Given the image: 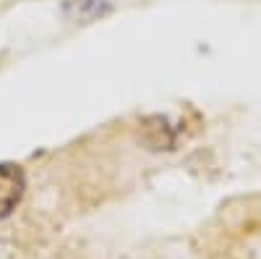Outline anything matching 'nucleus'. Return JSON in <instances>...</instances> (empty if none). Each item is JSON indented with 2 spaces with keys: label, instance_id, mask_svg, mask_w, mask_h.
<instances>
[{
  "label": "nucleus",
  "instance_id": "1",
  "mask_svg": "<svg viewBox=\"0 0 261 259\" xmlns=\"http://www.w3.org/2000/svg\"><path fill=\"white\" fill-rule=\"evenodd\" d=\"M24 189H27L24 170L13 162H0V220L16 209V204L24 197Z\"/></svg>",
  "mask_w": 261,
  "mask_h": 259
},
{
  "label": "nucleus",
  "instance_id": "2",
  "mask_svg": "<svg viewBox=\"0 0 261 259\" xmlns=\"http://www.w3.org/2000/svg\"><path fill=\"white\" fill-rule=\"evenodd\" d=\"M110 8H113V0H65L63 3V13L71 21H81V24L110 13Z\"/></svg>",
  "mask_w": 261,
  "mask_h": 259
}]
</instances>
